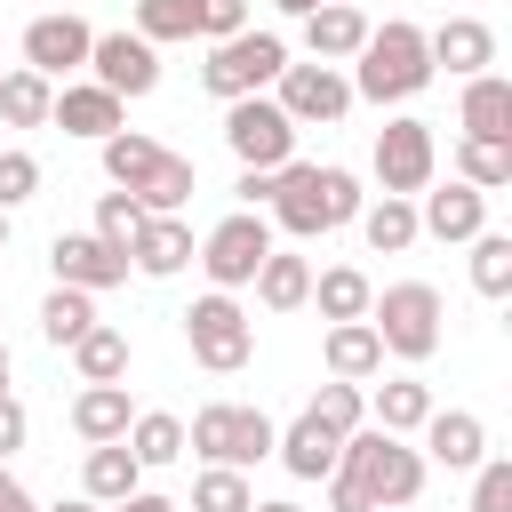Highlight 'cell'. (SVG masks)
I'll return each instance as SVG.
<instances>
[{
  "label": "cell",
  "mask_w": 512,
  "mask_h": 512,
  "mask_svg": "<svg viewBox=\"0 0 512 512\" xmlns=\"http://www.w3.org/2000/svg\"><path fill=\"white\" fill-rule=\"evenodd\" d=\"M248 512H296V504H248Z\"/></svg>",
  "instance_id": "816d5d0a"
},
{
  "label": "cell",
  "mask_w": 512,
  "mask_h": 512,
  "mask_svg": "<svg viewBox=\"0 0 512 512\" xmlns=\"http://www.w3.org/2000/svg\"><path fill=\"white\" fill-rule=\"evenodd\" d=\"M56 512H104V504H96V496H64Z\"/></svg>",
  "instance_id": "681fc988"
},
{
  "label": "cell",
  "mask_w": 512,
  "mask_h": 512,
  "mask_svg": "<svg viewBox=\"0 0 512 512\" xmlns=\"http://www.w3.org/2000/svg\"><path fill=\"white\" fill-rule=\"evenodd\" d=\"M128 416H136V408H128V384H88V392L72 400V432H80L88 448H96V440H120Z\"/></svg>",
  "instance_id": "484cf974"
},
{
  "label": "cell",
  "mask_w": 512,
  "mask_h": 512,
  "mask_svg": "<svg viewBox=\"0 0 512 512\" xmlns=\"http://www.w3.org/2000/svg\"><path fill=\"white\" fill-rule=\"evenodd\" d=\"M472 288L480 296L512 288V232H472Z\"/></svg>",
  "instance_id": "f35d334b"
},
{
  "label": "cell",
  "mask_w": 512,
  "mask_h": 512,
  "mask_svg": "<svg viewBox=\"0 0 512 512\" xmlns=\"http://www.w3.org/2000/svg\"><path fill=\"white\" fill-rule=\"evenodd\" d=\"M416 232H432V240H472V232H488V192L480 184H440V192H424V208H416Z\"/></svg>",
  "instance_id": "9a60e30c"
},
{
  "label": "cell",
  "mask_w": 512,
  "mask_h": 512,
  "mask_svg": "<svg viewBox=\"0 0 512 512\" xmlns=\"http://www.w3.org/2000/svg\"><path fill=\"white\" fill-rule=\"evenodd\" d=\"M376 24L360 16V8H344V0H320L312 16H304V48L320 56V64H344V56H360V40H368Z\"/></svg>",
  "instance_id": "d6986e66"
},
{
  "label": "cell",
  "mask_w": 512,
  "mask_h": 512,
  "mask_svg": "<svg viewBox=\"0 0 512 512\" xmlns=\"http://www.w3.org/2000/svg\"><path fill=\"white\" fill-rule=\"evenodd\" d=\"M296 240H320L336 224L360 216V176L352 168H312V160H280L272 168V200H264Z\"/></svg>",
  "instance_id": "7a4b0ae2"
},
{
  "label": "cell",
  "mask_w": 512,
  "mask_h": 512,
  "mask_svg": "<svg viewBox=\"0 0 512 512\" xmlns=\"http://www.w3.org/2000/svg\"><path fill=\"white\" fill-rule=\"evenodd\" d=\"M264 256H272V224H264L256 208H232V216L200 240V272H208L216 288H248Z\"/></svg>",
  "instance_id": "9c48e42d"
},
{
  "label": "cell",
  "mask_w": 512,
  "mask_h": 512,
  "mask_svg": "<svg viewBox=\"0 0 512 512\" xmlns=\"http://www.w3.org/2000/svg\"><path fill=\"white\" fill-rule=\"evenodd\" d=\"M360 232H368L376 256H400V248L416 240V200H408V192H384L376 208H360Z\"/></svg>",
  "instance_id": "1f68e13d"
},
{
  "label": "cell",
  "mask_w": 512,
  "mask_h": 512,
  "mask_svg": "<svg viewBox=\"0 0 512 512\" xmlns=\"http://www.w3.org/2000/svg\"><path fill=\"white\" fill-rule=\"evenodd\" d=\"M304 296H312V264H304V256H280V248H272V256L256 264V304H264V312H296Z\"/></svg>",
  "instance_id": "f1b7e54d"
},
{
  "label": "cell",
  "mask_w": 512,
  "mask_h": 512,
  "mask_svg": "<svg viewBox=\"0 0 512 512\" xmlns=\"http://www.w3.org/2000/svg\"><path fill=\"white\" fill-rule=\"evenodd\" d=\"M312 416H320L328 432H352V424H360V384H344V376H328V384L312 392Z\"/></svg>",
  "instance_id": "b9f144b4"
},
{
  "label": "cell",
  "mask_w": 512,
  "mask_h": 512,
  "mask_svg": "<svg viewBox=\"0 0 512 512\" xmlns=\"http://www.w3.org/2000/svg\"><path fill=\"white\" fill-rule=\"evenodd\" d=\"M336 448H344V432H328L312 408H304V416H296V424L272 440V456H280L296 480H328V472H336Z\"/></svg>",
  "instance_id": "ac0fdd59"
},
{
  "label": "cell",
  "mask_w": 512,
  "mask_h": 512,
  "mask_svg": "<svg viewBox=\"0 0 512 512\" xmlns=\"http://www.w3.org/2000/svg\"><path fill=\"white\" fill-rule=\"evenodd\" d=\"M224 144L240 152V168H280V160H296V120L256 88V96L224 104Z\"/></svg>",
  "instance_id": "ba28073f"
},
{
  "label": "cell",
  "mask_w": 512,
  "mask_h": 512,
  "mask_svg": "<svg viewBox=\"0 0 512 512\" xmlns=\"http://www.w3.org/2000/svg\"><path fill=\"white\" fill-rule=\"evenodd\" d=\"M256 504V488H248V472H232V464H208L200 480H192V512H248Z\"/></svg>",
  "instance_id": "8d00e7d4"
},
{
  "label": "cell",
  "mask_w": 512,
  "mask_h": 512,
  "mask_svg": "<svg viewBox=\"0 0 512 512\" xmlns=\"http://www.w3.org/2000/svg\"><path fill=\"white\" fill-rule=\"evenodd\" d=\"M272 416L264 408H240V400H208L200 416H192V432H184V448L192 456H208V464H232V472H248V464H264L272 456Z\"/></svg>",
  "instance_id": "5b68a950"
},
{
  "label": "cell",
  "mask_w": 512,
  "mask_h": 512,
  "mask_svg": "<svg viewBox=\"0 0 512 512\" xmlns=\"http://www.w3.org/2000/svg\"><path fill=\"white\" fill-rule=\"evenodd\" d=\"M368 328H376V344H384L392 360H432V352H440V288L400 280V288L368 296Z\"/></svg>",
  "instance_id": "277c9868"
},
{
  "label": "cell",
  "mask_w": 512,
  "mask_h": 512,
  "mask_svg": "<svg viewBox=\"0 0 512 512\" xmlns=\"http://www.w3.org/2000/svg\"><path fill=\"white\" fill-rule=\"evenodd\" d=\"M0 512H32V496H24V488H16L8 472H0Z\"/></svg>",
  "instance_id": "c3c4849f"
},
{
  "label": "cell",
  "mask_w": 512,
  "mask_h": 512,
  "mask_svg": "<svg viewBox=\"0 0 512 512\" xmlns=\"http://www.w3.org/2000/svg\"><path fill=\"white\" fill-rule=\"evenodd\" d=\"M456 176L480 184V192H504L512 184V136H464L456 144Z\"/></svg>",
  "instance_id": "4dcf8cb0"
},
{
  "label": "cell",
  "mask_w": 512,
  "mask_h": 512,
  "mask_svg": "<svg viewBox=\"0 0 512 512\" xmlns=\"http://www.w3.org/2000/svg\"><path fill=\"white\" fill-rule=\"evenodd\" d=\"M88 328H96V304H88V288H64V280H56V296L40 304V336H48V344H80Z\"/></svg>",
  "instance_id": "836d02e7"
},
{
  "label": "cell",
  "mask_w": 512,
  "mask_h": 512,
  "mask_svg": "<svg viewBox=\"0 0 512 512\" xmlns=\"http://www.w3.org/2000/svg\"><path fill=\"white\" fill-rule=\"evenodd\" d=\"M272 8H288V16H312V8H320V0H272Z\"/></svg>",
  "instance_id": "f907efd6"
},
{
  "label": "cell",
  "mask_w": 512,
  "mask_h": 512,
  "mask_svg": "<svg viewBox=\"0 0 512 512\" xmlns=\"http://www.w3.org/2000/svg\"><path fill=\"white\" fill-rule=\"evenodd\" d=\"M120 104H128V96H112V88L80 80V88H64V96L48 104V120H56L64 136H96V144H104V136L120 128Z\"/></svg>",
  "instance_id": "ffe728a7"
},
{
  "label": "cell",
  "mask_w": 512,
  "mask_h": 512,
  "mask_svg": "<svg viewBox=\"0 0 512 512\" xmlns=\"http://www.w3.org/2000/svg\"><path fill=\"white\" fill-rule=\"evenodd\" d=\"M0 248H8V208H0Z\"/></svg>",
  "instance_id": "db71d44e"
},
{
  "label": "cell",
  "mask_w": 512,
  "mask_h": 512,
  "mask_svg": "<svg viewBox=\"0 0 512 512\" xmlns=\"http://www.w3.org/2000/svg\"><path fill=\"white\" fill-rule=\"evenodd\" d=\"M40 192V160L32 152H0V208H24Z\"/></svg>",
  "instance_id": "7bdbcfd3"
},
{
  "label": "cell",
  "mask_w": 512,
  "mask_h": 512,
  "mask_svg": "<svg viewBox=\"0 0 512 512\" xmlns=\"http://www.w3.org/2000/svg\"><path fill=\"white\" fill-rule=\"evenodd\" d=\"M16 448H24V408L0 392V456H16Z\"/></svg>",
  "instance_id": "f6af8a7d"
},
{
  "label": "cell",
  "mask_w": 512,
  "mask_h": 512,
  "mask_svg": "<svg viewBox=\"0 0 512 512\" xmlns=\"http://www.w3.org/2000/svg\"><path fill=\"white\" fill-rule=\"evenodd\" d=\"M424 416H432V384H416V376H392V384L376 392V424H384V432H400V440H408Z\"/></svg>",
  "instance_id": "e575fe53"
},
{
  "label": "cell",
  "mask_w": 512,
  "mask_h": 512,
  "mask_svg": "<svg viewBox=\"0 0 512 512\" xmlns=\"http://www.w3.org/2000/svg\"><path fill=\"white\" fill-rule=\"evenodd\" d=\"M328 376H344V384H368L376 368H384V344H376V328L368 320H328Z\"/></svg>",
  "instance_id": "7402d4cb"
},
{
  "label": "cell",
  "mask_w": 512,
  "mask_h": 512,
  "mask_svg": "<svg viewBox=\"0 0 512 512\" xmlns=\"http://www.w3.org/2000/svg\"><path fill=\"white\" fill-rule=\"evenodd\" d=\"M432 128L424 120H384L376 128V184L384 192H432Z\"/></svg>",
  "instance_id": "7c38bea8"
},
{
  "label": "cell",
  "mask_w": 512,
  "mask_h": 512,
  "mask_svg": "<svg viewBox=\"0 0 512 512\" xmlns=\"http://www.w3.org/2000/svg\"><path fill=\"white\" fill-rule=\"evenodd\" d=\"M248 32V0H200V40H232Z\"/></svg>",
  "instance_id": "ee69618b"
},
{
  "label": "cell",
  "mask_w": 512,
  "mask_h": 512,
  "mask_svg": "<svg viewBox=\"0 0 512 512\" xmlns=\"http://www.w3.org/2000/svg\"><path fill=\"white\" fill-rule=\"evenodd\" d=\"M184 344H192V360H200V368L232 376V368H248L256 328H248V312L232 304V288H216V296H200V304L184 312Z\"/></svg>",
  "instance_id": "52a82bcc"
},
{
  "label": "cell",
  "mask_w": 512,
  "mask_h": 512,
  "mask_svg": "<svg viewBox=\"0 0 512 512\" xmlns=\"http://www.w3.org/2000/svg\"><path fill=\"white\" fill-rule=\"evenodd\" d=\"M64 8H72V0H64Z\"/></svg>",
  "instance_id": "11a10c76"
},
{
  "label": "cell",
  "mask_w": 512,
  "mask_h": 512,
  "mask_svg": "<svg viewBox=\"0 0 512 512\" xmlns=\"http://www.w3.org/2000/svg\"><path fill=\"white\" fill-rule=\"evenodd\" d=\"M128 456L152 472V464H176L184 456V416H168V408H144V416H128Z\"/></svg>",
  "instance_id": "83f0119b"
},
{
  "label": "cell",
  "mask_w": 512,
  "mask_h": 512,
  "mask_svg": "<svg viewBox=\"0 0 512 512\" xmlns=\"http://www.w3.org/2000/svg\"><path fill=\"white\" fill-rule=\"evenodd\" d=\"M296 128H328V120H344L352 112V80L336 72V64H280V96H272Z\"/></svg>",
  "instance_id": "30bf717a"
},
{
  "label": "cell",
  "mask_w": 512,
  "mask_h": 512,
  "mask_svg": "<svg viewBox=\"0 0 512 512\" xmlns=\"http://www.w3.org/2000/svg\"><path fill=\"white\" fill-rule=\"evenodd\" d=\"M128 200H136L144 216H176V208L192 200V160H184V152H160V160L128 184Z\"/></svg>",
  "instance_id": "cb8c5ba5"
},
{
  "label": "cell",
  "mask_w": 512,
  "mask_h": 512,
  "mask_svg": "<svg viewBox=\"0 0 512 512\" xmlns=\"http://www.w3.org/2000/svg\"><path fill=\"white\" fill-rule=\"evenodd\" d=\"M472 512H512V456L472 464Z\"/></svg>",
  "instance_id": "ab89813d"
},
{
  "label": "cell",
  "mask_w": 512,
  "mask_h": 512,
  "mask_svg": "<svg viewBox=\"0 0 512 512\" xmlns=\"http://www.w3.org/2000/svg\"><path fill=\"white\" fill-rule=\"evenodd\" d=\"M432 80V56H424V32L416 24H384V32H368L360 40V72H352V96H368V104H408L416 88Z\"/></svg>",
  "instance_id": "3957f363"
},
{
  "label": "cell",
  "mask_w": 512,
  "mask_h": 512,
  "mask_svg": "<svg viewBox=\"0 0 512 512\" xmlns=\"http://www.w3.org/2000/svg\"><path fill=\"white\" fill-rule=\"evenodd\" d=\"M240 200L264 208V200H272V168H248V176H240Z\"/></svg>",
  "instance_id": "bcb514c9"
},
{
  "label": "cell",
  "mask_w": 512,
  "mask_h": 512,
  "mask_svg": "<svg viewBox=\"0 0 512 512\" xmlns=\"http://www.w3.org/2000/svg\"><path fill=\"white\" fill-rule=\"evenodd\" d=\"M0 392H8V344H0Z\"/></svg>",
  "instance_id": "f5cc1de1"
},
{
  "label": "cell",
  "mask_w": 512,
  "mask_h": 512,
  "mask_svg": "<svg viewBox=\"0 0 512 512\" xmlns=\"http://www.w3.org/2000/svg\"><path fill=\"white\" fill-rule=\"evenodd\" d=\"M136 480H144V464L128 456V440H96V448H88V464H80V496H96V504L136 496Z\"/></svg>",
  "instance_id": "603a6c76"
},
{
  "label": "cell",
  "mask_w": 512,
  "mask_h": 512,
  "mask_svg": "<svg viewBox=\"0 0 512 512\" xmlns=\"http://www.w3.org/2000/svg\"><path fill=\"white\" fill-rule=\"evenodd\" d=\"M160 152H168V144H152V136H136V128H112V136H104V176L128 192V184H136Z\"/></svg>",
  "instance_id": "d590c367"
},
{
  "label": "cell",
  "mask_w": 512,
  "mask_h": 512,
  "mask_svg": "<svg viewBox=\"0 0 512 512\" xmlns=\"http://www.w3.org/2000/svg\"><path fill=\"white\" fill-rule=\"evenodd\" d=\"M72 360H80V384H120V376H128V336L96 320V328L72 344Z\"/></svg>",
  "instance_id": "d6a6232c"
},
{
  "label": "cell",
  "mask_w": 512,
  "mask_h": 512,
  "mask_svg": "<svg viewBox=\"0 0 512 512\" xmlns=\"http://www.w3.org/2000/svg\"><path fill=\"white\" fill-rule=\"evenodd\" d=\"M112 512H184V504H168V496H144V488H136V496H120Z\"/></svg>",
  "instance_id": "7dc6e473"
},
{
  "label": "cell",
  "mask_w": 512,
  "mask_h": 512,
  "mask_svg": "<svg viewBox=\"0 0 512 512\" xmlns=\"http://www.w3.org/2000/svg\"><path fill=\"white\" fill-rule=\"evenodd\" d=\"M136 224H144V208H136L128 192H104V200H96V240H112L120 256H128V240H136Z\"/></svg>",
  "instance_id": "60d3db41"
},
{
  "label": "cell",
  "mask_w": 512,
  "mask_h": 512,
  "mask_svg": "<svg viewBox=\"0 0 512 512\" xmlns=\"http://www.w3.org/2000/svg\"><path fill=\"white\" fill-rule=\"evenodd\" d=\"M280 64H288V48H280V32H232V40H208V64H200V80H208V96H256V88H272L280 80Z\"/></svg>",
  "instance_id": "8992f818"
},
{
  "label": "cell",
  "mask_w": 512,
  "mask_h": 512,
  "mask_svg": "<svg viewBox=\"0 0 512 512\" xmlns=\"http://www.w3.org/2000/svg\"><path fill=\"white\" fill-rule=\"evenodd\" d=\"M416 496H424V448H408L384 424H352L336 448V472H328V504L336 512H392Z\"/></svg>",
  "instance_id": "6da1fadb"
},
{
  "label": "cell",
  "mask_w": 512,
  "mask_h": 512,
  "mask_svg": "<svg viewBox=\"0 0 512 512\" xmlns=\"http://www.w3.org/2000/svg\"><path fill=\"white\" fill-rule=\"evenodd\" d=\"M88 72H96V88H112V96H152V88H160V56H152L144 32H96V40H88Z\"/></svg>",
  "instance_id": "8fae6325"
},
{
  "label": "cell",
  "mask_w": 512,
  "mask_h": 512,
  "mask_svg": "<svg viewBox=\"0 0 512 512\" xmlns=\"http://www.w3.org/2000/svg\"><path fill=\"white\" fill-rule=\"evenodd\" d=\"M424 56H432V64H448L456 80H472V72H488V64H496V32H488L480 16H448L440 32H424Z\"/></svg>",
  "instance_id": "e0dca14e"
},
{
  "label": "cell",
  "mask_w": 512,
  "mask_h": 512,
  "mask_svg": "<svg viewBox=\"0 0 512 512\" xmlns=\"http://www.w3.org/2000/svg\"><path fill=\"white\" fill-rule=\"evenodd\" d=\"M464 136H512V80L504 72L464 80Z\"/></svg>",
  "instance_id": "d4e9b609"
},
{
  "label": "cell",
  "mask_w": 512,
  "mask_h": 512,
  "mask_svg": "<svg viewBox=\"0 0 512 512\" xmlns=\"http://www.w3.org/2000/svg\"><path fill=\"white\" fill-rule=\"evenodd\" d=\"M48 104H56V88H48L32 64L0 72V120H8V128H48Z\"/></svg>",
  "instance_id": "f546056e"
},
{
  "label": "cell",
  "mask_w": 512,
  "mask_h": 512,
  "mask_svg": "<svg viewBox=\"0 0 512 512\" xmlns=\"http://www.w3.org/2000/svg\"><path fill=\"white\" fill-rule=\"evenodd\" d=\"M136 32L160 48V40H192L200 32V0H136Z\"/></svg>",
  "instance_id": "74e56055"
},
{
  "label": "cell",
  "mask_w": 512,
  "mask_h": 512,
  "mask_svg": "<svg viewBox=\"0 0 512 512\" xmlns=\"http://www.w3.org/2000/svg\"><path fill=\"white\" fill-rule=\"evenodd\" d=\"M88 40H96V32H88L72 8H48V16L24 24V64H32L40 80H64V72L88 64Z\"/></svg>",
  "instance_id": "4fadbf2b"
},
{
  "label": "cell",
  "mask_w": 512,
  "mask_h": 512,
  "mask_svg": "<svg viewBox=\"0 0 512 512\" xmlns=\"http://www.w3.org/2000/svg\"><path fill=\"white\" fill-rule=\"evenodd\" d=\"M48 264H56L64 288H88V296L128 280V256H120L112 240H96V232H56V240H48Z\"/></svg>",
  "instance_id": "5bb4252c"
},
{
  "label": "cell",
  "mask_w": 512,
  "mask_h": 512,
  "mask_svg": "<svg viewBox=\"0 0 512 512\" xmlns=\"http://www.w3.org/2000/svg\"><path fill=\"white\" fill-rule=\"evenodd\" d=\"M416 432H424V456L448 464V472H472V464L488 456V424H480L472 408H432Z\"/></svg>",
  "instance_id": "2e32d148"
},
{
  "label": "cell",
  "mask_w": 512,
  "mask_h": 512,
  "mask_svg": "<svg viewBox=\"0 0 512 512\" xmlns=\"http://www.w3.org/2000/svg\"><path fill=\"white\" fill-rule=\"evenodd\" d=\"M128 264H136L144 280H168V272H184V264H192V232H184L176 216H144V224H136V240H128Z\"/></svg>",
  "instance_id": "44dd1931"
},
{
  "label": "cell",
  "mask_w": 512,
  "mask_h": 512,
  "mask_svg": "<svg viewBox=\"0 0 512 512\" xmlns=\"http://www.w3.org/2000/svg\"><path fill=\"white\" fill-rule=\"evenodd\" d=\"M368 296H376V288H368L360 264H328L304 304H320V320H368Z\"/></svg>",
  "instance_id": "4316f807"
}]
</instances>
